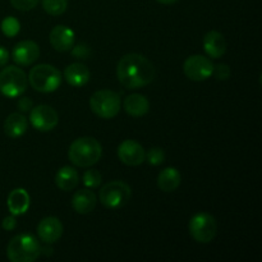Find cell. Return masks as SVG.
I'll return each mask as SVG.
<instances>
[{"mask_svg": "<svg viewBox=\"0 0 262 262\" xmlns=\"http://www.w3.org/2000/svg\"><path fill=\"white\" fill-rule=\"evenodd\" d=\"M156 2L164 5H170V4H176V3L179 2V0H156Z\"/></svg>", "mask_w": 262, "mask_h": 262, "instance_id": "cell-33", "label": "cell"}, {"mask_svg": "<svg viewBox=\"0 0 262 262\" xmlns=\"http://www.w3.org/2000/svg\"><path fill=\"white\" fill-rule=\"evenodd\" d=\"M72 50V55L77 59H89L90 56V48L84 43H78L77 46H73L71 49Z\"/></svg>", "mask_w": 262, "mask_h": 262, "instance_id": "cell-29", "label": "cell"}, {"mask_svg": "<svg viewBox=\"0 0 262 262\" xmlns=\"http://www.w3.org/2000/svg\"><path fill=\"white\" fill-rule=\"evenodd\" d=\"M2 227H3V229L8 230V232H10V230H14L15 227H17V220H15L14 215H10V216L4 217V220H3V223H2Z\"/></svg>", "mask_w": 262, "mask_h": 262, "instance_id": "cell-31", "label": "cell"}, {"mask_svg": "<svg viewBox=\"0 0 262 262\" xmlns=\"http://www.w3.org/2000/svg\"><path fill=\"white\" fill-rule=\"evenodd\" d=\"M17 106L20 112L26 113V112H30L31 109L33 107V102L30 97H20L17 102Z\"/></svg>", "mask_w": 262, "mask_h": 262, "instance_id": "cell-30", "label": "cell"}, {"mask_svg": "<svg viewBox=\"0 0 262 262\" xmlns=\"http://www.w3.org/2000/svg\"><path fill=\"white\" fill-rule=\"evenodd\" d=\"M132 196L130 187L123 181H112L105 184L99 193V200L106 209H120L128 204Z\"/></svg>", "mask_w": 262, "mask_h": 262, "instance_id": "cell-6", "label": "cell"}, {"mask_svg": "<svg viewBox=\"0 0 262 262\" xmlns=\"http://www.w3.org/2000/svg\"><path fill=\"white\" fill-rule=\"evenodd\" d=\"M101 174L96 169H89L83 174V184L87 188H97L101 183Z\"/></svg>", "mask_w": 262, "mask_h": 262, "instance_id": "cell-25", "label": "cell"}, {"mask_svg": "<svg viewBox=\"0 0 262 262\" xmlns=\"http://www.w3.org/2000/svg\"><path fill=\"white\" fill-rule=\"evenodd\" d=\"M90 77V69L82 63H73L64 69V78L73 87H83L89 83Z\"/></svg>", "mask_w": 262, "mask_h": 262, "instance_id": "cell-18", "label": "cell"}, {"mask_svg": "<svg viewBox=\"0 0 262 262\" xmlns=\"http://www.w3.org/2000/svg\"><path fill=\"white\" fill-rule=\"evenodd\" d=\"M182 176L176 168H166L158 176V187L163 192H174L181 186Z\"/></svg>", "mask_w": 262, "mask_h": 262, "instance_id": "cell-22", "label": "cell"}, {"mask_svg": "<svg viewBox=\"0 0 262 262\" xmlns=\"http://www.w3.org/2000/svg\"><path fill=\"white\" fill-rule=\"evenodd\" d=\"M118 158L128 166H138L146 160V151L133 140H125L118 147Z\"/></svg>", "mask_w": 262, "mask_h": 262, "instance_id": "cell-11", "label": "cell"}, {"mask_svg": "<svg viewBox=\"0 0 262 262\" xmlns=\"http://www.w3.org/2000/svg\"><path fill=\"white\" fill-rule=\"evenodd\" d=\"M40 255L41 245L31 234H18L8 243L7 256L12 262H33Z\"/></svg>", "mask_w": 262, "mask_h": 262, "instance_id": "cell-3", "label": "cell"}, {"mask_svg": "<svg viewBox=\"0 0 262 262\" xmlns=\"http://www.w3.org/2000/svg\"><path fill=\"white\" fill-rule=\"evenodd\" d=\"M202 45L205 53L212 59L222 58L227 51V41L217 31H209L202 40Z\"/></svg>", "mask_w": 262, "mask_h": 262, "instance_id": "cell-15", "label": "cell"}, {"mask_svg": "<svg viewBox=\"0 0 262 262\" xmlns=\"http://www.w3.org/2000/svg\"><path fill=\"white\" fill-rule=\"evenodd\" d=\"M156 71L154 64L141 54L130 53L123 56L117 66L118 81L129 90L141 89L154 81Z\"/></svg>", "mask_w": 262, "mask_h": 262, "instance_id": "cell-1", "label": "cell"}, {"mask_svg": "<svg viewBox=\"0 0 262 262\" xmlns=\"http://www.w3.org/2000/svg\"><path fill=\"white\" fill-rule=\"evenodd\" d=\"M146 160L148 161V164L154 166L161 165L165 161V152H164L163 148L154 147L146 154Z\"/></svg>", "mask_w": 262, "mask_h": 262, "instance_id": "cell-26", "label": "cell"}, {"mask_svg": "<svg viewBox=\"0 0 262 262\" xmlns=\"http://www.w3.org/2000/svg\"><path fill=\"white\" fill-rule=\"evenodd\" d=\"M27 128V118L19 113H13V114L8 115L4 122V132L10 138H18L23 136Z\"/></svg>", "mask_w": 262, "mask_h": 262, "instance_id": "cell-20", "label": "cell"}, {"mask_svg": "<svg viewBox=\"0 0 262 262\" xmlns=\"http://www.w3.org/2000/svg\"><path fill=\"white\" fill-rule=\"evenodd\" d=\"M42 8L53 17L61 15L68 8V0H42Z\"/></svg>", "mask_w": 262, "mask_h": 262, "instance_id": "cell-23", "label": "cell"}, {"mask_svg": "<svg viewBox=\"0 0 262 262\" xmlns=\"http://www.w3.org/2000/svg\"><path fill=\"white\" fill-rule=\"evenodd\" d=\"M49 40H50L51 46L55 50L64 53V51H69L74 46L76 35H74L73 30H71L68 26L59 25L51 30Z\"/></svg>", "mask_w": 262, "mask_h": 262, "instance_id": "cell-14", "label": "cell"}, {"mask_svg": "<svg viewBox=\"0 0 262 262\" xmlns=\"http://www.w3.org/2000/svg\"><path fill=\"white\" fill-rule=\"evenodd\" d=\"M96 194L90 189H79L72 197V207L78 214H90L96 207Z\"/></svg>", "mask_w": 262, "mask_h": 262, "instance_id": "cell-17", "label": "cell"}, {"mask_svg": "<svg viewBox=\"0 0 262 262\" xmlns=\"http://www.w3.org/2000/svg\"><path fill=\"white\" fill-rule=\"evenodd\" d=\"M27 89V76L17 67H7L0 72V92L4 96L14 99Z\"/></svg>", "mask_w": 262, "mask_h": 262, "instance_id": "cell-8", "label": "cell"}, {"mask_svg": "<svg viewBox=\"0 0 262 262\" xmlns=\"http://www.w3.org/2000/svg\"><path fill=\"white\" fill-rule=\"evenodd\" d=\"M38 2L40 0H10V4L20 12H27V10L33 9L38 4Z\"/></svg>", "mask_w": 262, "mask_h": 262, "instance_id": "cell-28", "label": "cell"}, {"mask_svg": "<svg viewBox=\"0 0 262 262\" xmlns=\"http://www.w3.org/2000/svg\"><path fill=\"white\" fill-rule=\"evenodd\" d=\"M78 173L72 166H63V168L59 169L55 176V184L59 189L64 192L73 191L78 186Z\"/></svg>", "mask_w": 262, "mask_h": 262, "instance_id": "cell-21", "label": "cell"}, {"mask_svg": "<svg viewBox=\"0 0 262 262\" xmlns=\"http://www.w3.org/2000/svg\"><path fill=\"white\" fill-rule=\"evenodd\" d=\"M214 64L204 55H192L186 59L183 64V72L191 81H206L212 76Z\"/></svg>", "mask_w": 262, "mask_h": 262, "instance_id": "cell-9", "label": "cell"}, {"mask_svg": "<svg viewBox=\"0 0 262 262\" xmlns=\"http://www.w3.org/2000/svg\"><path fill=\"white\" fill-rule=\"evenodd\" d=\"M13 60L18 66H31L40 56V46L31 40L19 41L13 48Z\"/></svg>", "mask_w": 262, "mask_h": 262, "instance_id": "cell-13", "label": "cell"}, {"mask_svg": "<svg viewBox=\"0 0 262 262\" xmlns=\"http://www.w3.org/2000/svg\"><path fill=\"white\" fill-rule=\"evenodd\" d=\"M20 30V23L17 18L7 17L2 22V31L7 37H14Z\"/></svg>", "mask_w": 262, "mask_h": 262, "instance_id": "cell-24", "label": "cell"}, {"mask_svg": "<svg viewBox=\"0 0 262 262\" xmlns=\"http://www.w3.org/2000/svg\"><path fill=\"white\" fill-rule=\"evenodd\" d=\"M28 82L41 94L56 91L61 84V73L50 64H37L28 73Z\"/></svg>", "mask_w": 262, "mask_h": 262, "instance_id": "cell-4", "label": "cell"}, {"mask_svg": "<svg viewBox=\"0 0 262 262\" xmlns=\"http://www.w3.org/2000/svg\"><path fill=\"white\" fill-rule=\"evenodd\" d=\"M189 234L196 242L210 243L217 233V223L212 215L207 212H199L193 215L188 224Z\"/></svg>", "mask_w": 262, "mask_h": 262, "instance_id": "cell-7", "label": "cell"}, {"mask_svg": "<svg viewBox=\"0 0 262 262\" xmlns=\"http://www.w3.org/2000/svg\"><path fill=\"white\" fill-rule=\"evenodd\" d=\"M8 209L14 216L26 214L30 209V194L26 189L15 188L8 196Z\"/></svg>", "mask_w": 262, "mask_h": 262, "instance_id": "cell-16", "label": "cell"}, {"mask_svg": "<svg viewBox=\"0 0 262 262\" xmlns=\"http://www.w3.org/2000/svg\"><path fill=\"white\" fill-rule=\"evenodd\" d=\"M9 61V53L4 46H0V67H4Z\"/></svg>", "mask_w": 262, "mask_h": 262, "instance_id": "cell-32", "label": "cell"}, {"mask_svg": "<svg viewBox=\"0 0 262 262\" xmlns=\"http://www.w3.org/2000/svg\"><path fill=\"white\" fill-rule=\"evenodd\" d=\"M63 224L58 217H43L37 225V235L45 245H53L58 242L63 235Z\"/></svg>", "mask_w": 262, "mask_h": 262, "instance_id": "cell-12", "label": "cell"}, {"mask_svg": "<svg viewBox=\"0 0 262 262\" xmlns=\"http://www.w3.org/2000/svg\"><path fill=\"white\" fill-rule=\"evenodd\" d=\"M102 147L94 137H81L72 142L68 150V158L72 164L79 168L95 165L101 159Z\"/></svg>", "mask_w": 262, "mask_h": 262, "instance_id": "cell-2", "label": "cell"}, {"mask_svg": "<svg viewBox=\"0 0 262 262\" xmlns=\"http://www.w3.org/2000/svg\"><path fill=\"white\" fill-rule=\"evenodd\" d=\"M120 96L112 90H100L90 97V107L99 118L113 119L120 112Z\"/></svg>", "mask_w": 262, "mask_h": 262, "instance_id": "cell-5", "label": "cell"}, {"mask_svg": "<svg viewBox=\"0 0 262 262\" xmlns=\"http://www.w3.org/2000/svg\"><path fill=\"white\" fill-rule=\"evenodd\" d=\"M123 106H124L127 114H129L130 117L138 118L147 114L148 110H150V102H148L147 97L143 96V95L132 94L125 97Z\"/></svg>", "mask_w": 262, "mask_h": 262, "instance_id": "cell-19", "label": "cell"}, {"mask_svg": "<svg viewBox=\"0 0 262 262\" xmlns=\"http://www.w3.org/2000/svg\"><path fill=\"white\" fill-rule=\"evenodd\" d=\"M212 74H214L215 78L219 79V81H227V79H229L232 71H230V67L228 66V64L222 63L217 64V66H214Z\"/></svg>", "mask_w": 262, "mask_h": 262, "instance_id": "cell-27", "label": "cell"}, {"mask_svg": "<svg viewBox=\"0 0 262 262\" xmlns=\"http://www.w3.org/2000/svg\"><path fill=\"white\" fill-rule=\"evenodd\" d=\"M30 122L40 132H50L58 125L59 115L49 105H37L30 110Z\"/></svg>", "mask_w": 262, "mask_h": 262, "instance_id": "cell-10", "label": "cell"}]
</instances>
